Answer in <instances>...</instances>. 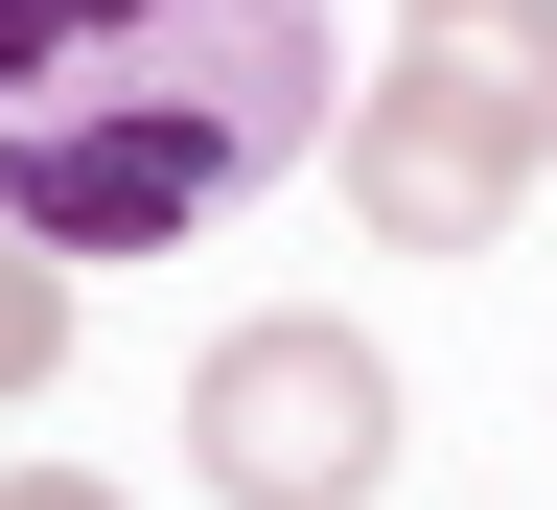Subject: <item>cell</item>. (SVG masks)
Listing matches in <instances>:
<instances>
[{
	"label": "cell",
	"instance_id": "obj_1",
	"mask_svg": "<svg viewBox=\"0 0 557 510\" xmlns=\"http://www.w3.org/2000/svg\"><path fill=\"white\" fill-rule=\"evenodd\" d=\"M325 0H0V233L70 278L233 233L278 163H325Z\"/></svg>",
	"mask_w": 557,
	"mask_h": 510
},
{
	"label": "cell",
	"instance_id": "obj_2",
	"mask_svg": "<svg viewBox=\"0 0 557 510\" xmlns=\"http://www.w3.org/2000/svg\"><path fill=\"white\" fill-rule=\"evenodd\" d=\"M372 256H487L557 186V0H418V47L325 116Z\"/></svg>",
	"mask_w": 557,
	"mask_h": 510
},
{
	"label": "cell",
	"instance_id": "obj_3",
	"mask_svg": "<svg viewBox=\"0 0 557 510\" xmlns=\"http://www.w3.org/2000/svg\"><path fill=\"white\" fill-rule=\"evenodd\" d=\"M186 464L233 487V510H372V464H395V372H372V325H325V302L209 325V372H186Z\"/></svg>",
	"mask_w": 557,
	"mask_h": 510
},
{
	"label": "cell",
	"instance_id": "obj_4",
	"mask_svg": "<svg viewBox=\"0 0 557 510\" xmlns=\"http://www.w3.org/2000/svg\"><path fill=\"white\" fill-rule=\"evenodd\" d=\"M47 372H70V256L0 233V395H47Z\"/></svg>",
	"mask_w": 557,
	"mask_h": 510
},
{
	"label": "cell",
	"instance_id": "obj_5",
	"mask_svg": "<svg viewBox=\"0 0 557 510\" xmlns=\"http://www.w3.org/2000/svg\"><path fill=\"white\" fill-rule=\"evenodd\" d=\"M0 510H116V487L94 464H0Z\"/></svg>",
	"mask_w": 557,
	"mask_h": 510
}]
</instances>
